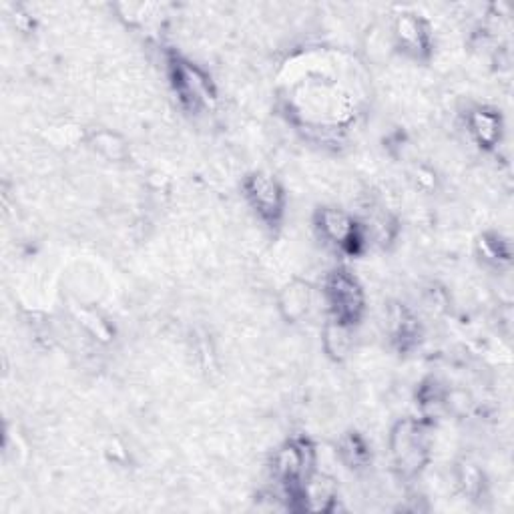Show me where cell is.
Returning a JSON list of instances; mask_svg holds the SVG:
<instances>
[{"label":"cell","instance_id":"cell-11","mask_svg":"<svg viewBox=\"0 0 514 514\" xmlns=\"http://www.w3.org/2000/svg\"><path fill=\"white\" fill-rule=\"evenodd\" d=\"M352 326H346L342 322H328L326 330H324V348L326 352L336 358V360H342L348 350H350V344H352Z\"/></svg>","mask_w":514,"mask_h":514},{"label":"cell","instance_id":"cell-12","mask_svg":"<svg viewBox=\"0 0 514 514\" xmlns=\"http://www.w3.org/2000/svg\"><path fill=\"white\" fill-rule=\"evenodd\" d=\"M340 456L350 468H362L370 460V450L358 434L350 432L340 442Z\"/></svg>","mask_w":514,"mask_h":514},{"label":"cell","instance_id":"cell-10","mask_svg":"<svg viewBox=\"0 0 514 514\" xmlns=\"http://www.w3.org/2000/svg\"><path fill=\"white\" fill-rule=\"evenodd\" d=\"M312 304V292L306 284L302 282H294L292 286H288L280 298V308L282 314L286 316V320L290 322H298L302 320Z\"/></svg>","mask_w":514,"mask_h":514},{"label":"cell","instance_id":"cell-9","mask_svg":"<svg viewBox=\"0 0 514 514\" xmlns=\"http://www.w3.org/2000/svg\"><path fill=\"white\" fill-rule=\"evenodd\" d=\"M468 123H470V131H472V135H474V139L478 141L480 147L490 149L500 141L502 123H500V117L494 111L476 109V111H472Z\"/></svg>","mask_w":514,"mask_h":514},{"label":"cell","instance_id":"cell-6","mask_svg":"<svg viewBox=\"0 0 514 514\" xmlns=\"http://www.w3.org/2000/svg\"><path fill=\"white\" fill-rule=\"evenodd\" d=\"M338 496L336 480L326 476V474H310L300 492H298V508L302 510H312V512H328L332 510L334 502Z\"/></svg>","mask_w":514,"mask_h":514},{"label":"cell","instance_id":"cell-5","mask_svg":"<svg viewBox=\"0 0 514 514\" xmlns=\"http://www.w3.org/2000/svg\"><path fill=\"white\" fill-rule=\"evenodd\" d=\"M316 221H318V227H320L322 235L330 243L342 247L348 253L358 251V247L362 243L360 227L348 213H344L340 209H334V207H326V209H320Z\"/></svg>","mask_w":514,"mask_h":514},{"label":"cell","instance_id":"cell-7","mask_svg":"<svg viewBox=\"0 0 514 514\" xmlns=\"http://www.w3.org/2000/svg\"><path fill=\"white\" fill-rule=\"evenodd\" d=\"M173 79H175V87L179 91V97L185 105L195 109L201 103H209V99H211L209 81L197 67L189 65V63H183V61H177L173 65Z\"/></svg>","mask_w":514,"mask_h":514},{"label":"cell","instance_id":"cell-8","mask_svg":"<svg viewBox=\"0 0 514 514\" xmlns=\"http://www.w3.org/2000/svg\"><path fill=\"white\" fill-rule=\"evenodd\" d=\"M396 39L404 51L420 57L428 51V31L414 15H402L396 21Z\"/></svg>","mask_w":514,"mask_h":514},{"label":"cell","instance_id":"cell-4","mask_svg":"<svg viewBox=\"0 0 514 514\" xmlns=\"http://www.w3.org/2000/svg\"><path fill=\"white\" fill-rule=\"evenodd\" d=\"M245 195L253 209L257 211L264 221L276 223L284 213V191L280 183L266 175V173H253L245 179Z\"/></svg>","mask_w":514,"mask_h":514},{"label":"cell","instance_id":"cell-1","mask_svg":"<svg viewBox=\"0 0 514 514\" xmlns=\"http://www.w3.org/2000/svg\"><path fill=\"white\" fill-rule=\"evenodd\" d=\"M430 436L420 420H400L390 434V452L394 466L406 478L416 476L428 462Z\"/></svg>","mask_w":514,"mask_h":514},{"label":"cell","instance_id":"cell-2","mask_svg":"<svg viewBox=\"0 0 514 514\" xmlns=\"http://www.w3.org/2000/svg\"><path fill=\"white\" fill-rule=\"evenodd\" d=\"M326 298L334 316L332 320L352 328L358 324L364 312V292L350 272L336 270L330 274L326 282Z\"/></svg>","mask_w":514,"mask_h":514},{"label":"cell","instance_id":"cell-3","mask_svg":"<svg viewBox=\"0 0 514 514\" xmlns=\"http://www.w3.org/2000/svg\"><path fill=\"white\" fill-rule=\"evenodd\" d=\"M314 450L310 442H288L274 458V472L286 484L290 498L296 502L304 480L312 474Z\"/></svg>","mask_w":514,"mask_h":514}]
</instances>
